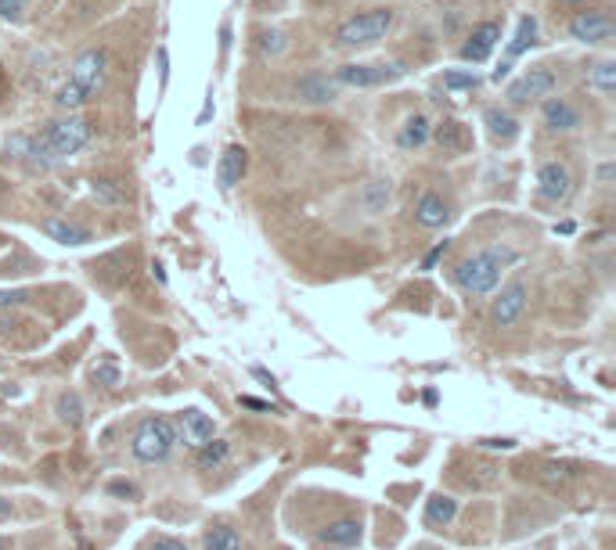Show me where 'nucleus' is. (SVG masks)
Here are the masks:
<instances>
[{
  "label": "nucleus",
  "instance_id": "f257e3e1",
  "mask_svg": "<svg viewBox=\"0 0 616 550\" xmlns=\"http://www.w3.org/2000/svg\"><path fill=\"white\" fill-rule=\"evenodd\" d=\"M91 123L79 119V116H65V119H54L47 123L37 137L26 141V158H33L40 169L51 166V162H62V158H72L76 151H83L91 144Z\"/></svg>",
  "mask_w": 616,
  "mask_h": 550
},
{
  "label": "nucleus",
  "instance_id": "f03ea898",
  "mask_svg": "<svg viewBox=\"0 0 616 550\" xmlns=\"http://www.w3.org/2000/svg\"><path fill=\"white\" fill-rule=\"evenodd\" d=\"M105 72H109V54L102 47H91L83 51L76 61H72V72H69V83L58 90L54 105L65 109V112H76L91 101L98 90L105 86Z\"/></svg>",
  "mask_w": 616,
  "mask_h": 550
},
{
  "label": "nucleus",
  "instance_id": "7ed1b4c3",
  "mask_svg": "<svg viewBox=\"0 0 616 550\" xmlns=\"http://www.w3.org/2000/svg\"><path fill=\"white\" fill-rule=\"evenodd\" d=\"M515 259H519V252H512L508 245H490L455 266V285L469 295H490L501 281V270L512 266Z\"/></svg>",
  "mask_w": 616,
  "mask_h": 550
},
{
  "label": "nucleus",
  "instance_id": "20e7f679",
  "mask_svg": "<svg viewBox=\"0 0 616 550\" xmlns=\"http://www.w3.org/2000/svg\"><path fill=\"white\" fill-rule=\"evenodd\" d=\"M177 446V428H173L169 417H144L137 428H134V439H130V453L137 457L141 465H159L173 453Z\"/></svg>",
  "mask_w": 616,
  "mask_h": 550
},
{
  "label": "nucleus",
  "instance_id": "39448f33",
  "mask_svg": "<svg viewBox=\"0 0 616 550\" xmlns=\"http://www.w3.org/2000/svg\"><path fill=\"white\" fill-rule=\"evenodd\" d=\"M393 8H372V12H361L354 19H346L339 29H335V44L339 47H368V44H379L390 29H393Z\"/></svg>",
  "mask_w": 616,
  "mask_h": 550
},
{
  "label": "nucleus",
  "instance_id": "423d86ee",
  "mask_svg": "<svg viewBox=\"0 0 616 550\" xmlns=\"http://www.w3.org/2000/svg\"><path fill=\"white\" fill-rule=\"evenodd\" d=\"M555 86H559V76L548 69V65H538L530 72H522L515 83H508V101L512 105H530V101H545L555 94Z\"/></svg>",
  "mask_w": 616,
  "mask_h": 550
},
{
  "label": "nucleus",
  "instance_id": "0eeeda50",
  "mask_svg": "<svg viewBox=\"0 0 616 550\" xmlns=\"http://www.w3.org/2000/svg\"><path fill=\"white\" fill-rule=\"evenodd\" d=\"M407 69L400 61H379V65H342L335 69V83L342 86H382V83H393L400 79Z\"/></svg>",
  "mask_w": 616,
  "mask_h": 550
},
{
  "label": "nucleus",
  "instance_id": "6e6552de",
  "mask_svg": "<svg viewBox=\"0 0 616 550\" xmlns=\"http://www.w3.org/2000/svg\"><path fill=\"white\" fill-rule=\"evenodd\" d=\"M566 29H570V36L580 40V44H609L612 33H616V22H612L605 12H598V8H584V12H577V15L570 19Z\"/></svg>",
  "mask_w": 616,
  "mask_h": 550
},
{
  "label": "nucleus",
  "instance_id": "1a4fd4ad",
  "mask_svg": "<svg viewBox=\"0 0 616 550\" xmlns=\"http://www.w3.org/2000/svg\"><path fill=\"white\" fill-rule=\"evenodd\" d=\"M570 183L573 180H570V169L563 162H545L538 169V195L545 202H563L570 195Z\"/></svg>",
  "mask_w": 616,
  "mask_h": 550
},
{
  "label": "nucleus",
  "instance_id": "9d476101",
  "mask_svg": "<svg viewBox=\"0 0 616 550\" xmlns=\"http://www.w3.org/2000/svg\"><path fill=\"white\" fill-rule=\"evenodd\" d=\"M497 40H501V22H483V26H476L472 36L462 44V61H472V65L487 61L490 51L497 47Z\"/></svg>",
  "mask_w": 616,
  "mask_h": 550
},
{
  "label": "nucleus",
  "instance_id": "9b49d317",
  "mask_svg": "<svg viewBox=\"0 0 616 550\" xmlns=\"http://www.w3.org/2000/svg\"><path fill=\"white\" fill-rule=\"evenodd\" d=\"M245 169H249V151L242 144H227L224 155H220V162H217V183H220V191H231L234 183H242Z\"/></svg>",
  "mask_w": 616,
  "mask_h": 550
},
{
  "label": "nucleus",
  "instance_id": "f8f14e48",
  "mask_svg": "<svg viewBox=\"0 0 616 550\" xmlns=\"http://www.w3.org/2000/svg\"><path fill=\"white\" fill-rule=\"evenodd\" d=\"M522 310H526V285L515 281V285H508V288L494 299V324H497V328H508V324H515V320L522 317Z\"/></svg>",
  "mask_w": 616,
  "mask_h": 550
},
{
  "label": "nucleus",
  "instance_id": "ddd939ff",
  "mask_svg": "<svg viewBox=\"0 0 616 550\" xmlns=\"http://www.w3.org/2000/svg\"><path fill=\"white\" fill-rule=\"evenodd\" d=\"M335 94H339V83L321 76V72H310L296 83V98L310 101V105H328V101H335Z\"/></svg>",
  "mask_w": 616,
  "mask_h": 550
},
{
  "label": "nucleus",
  "instance_id": "4468645a",
  "mask_svg": "<svg viewBox=\"0 0 616 550\" xmlns=\"http://www.w3.org/2000/svg\"><path fill=\"white\" fill-rule=\"evenodd\" d=\"M415 220L425 231H439V227H448V220H451V206L439 198L436 191H425L418 198V206H415Z\"/></svg>",
  "mask_w": 616,
  "mask_h": 550
},
{
  "label": "nucleus",
  "instance_id": "2eb2a0df",
  "mask_svg": "<svg viewBox=\"0 0 616 550\" xmlns=\"http://www.w3.org/2000/svg\"><path fill=\"white\" fill-rule=\"evenodd\" d=\"M541 116H545V126H548V130H559V133H570V130L580 126V112H577L566 98H555V94L545 98Z\"/></svg>",
  "mask_w": 616,
  "mask_h": 550
},
{
  "label": "nucleus",
  "instance_id": "dca6fc26",
  "mask_svg": "<svg viewBox=\"0 0 616 550\" xmlns=\"http://www.w3.org/2000/svg\"><path fill=\"white\" fill-rule=\"evenodd\" d=\"M177 439H181L185 446L199 449L202 442H209V439H213V417H209V414H202V410H185V414H181Z\"/></svg>",
  "mask_w": 616,
  "mask_h": 550
},
{
  "label": "nucleus",
  "instance_id": "f3484780",
  "mask_svg": "<svg viewBox=\"0 0 616 550\" xmlns=\"http://www.w3.org/2000/svg\"><path fill=\"white\" fill-rule=\"evenodd\" d=\"M40 227H44V234H47L51 241H58V245H91V241H94V234L86 231V227H76V223L58 220V216H47Z\"/></svg>",
  "mask_w": 616,
  "mask_h": 550
},
{
  "label": "nucleus",
  "instance_id": "a211bd4d",
  "mask_svg": "<svg viewBox=\"0 0 616 550\" xmlns=\"http://www.w3.org/2000/svg\"><path fill=\"white\" fill-rule=\"evenodd\" d=\"M429 137H436V144H439V151H444V155H458V151L469 148V133H465V126L458 119H444L439 126H432Z\"/></svg>",
  "mask_w": 616,
  "mask_h": 550
},
{
  "label": "nucleus",
  "instance_id": "6ab92c4d",
  "mask_svg": "<svg viewBox=\"0 0 616 550\" xmlns=\"http://www.w3.org/2000/svg\"><path fill=\"white\" fill-rule=\"evenodd\" d=\"M321 543L324 546H354L361 543V522L357 518H339L332 525L321 529Z\"/></svg>",
  "mask_w": 616,
  "mask_h": 550
},
{
  "label": "nucleus",
  "instance_id": "aec40b11",
  "mask_svg": "<svg viewBox=\"0 0 616 550\" xmlns=\"http://www.w3.org/2000/svg\"><path fill=\"white\" fill-rule=\"evenodd\" d=\"M429 133H432L429 119H425L422 112H415V116L404 119V126H400V133H397V144H400L404 151H418V148L429 141Z\"/></svg>",
  "mask_w": 616,
  "mask_h": 550
},
{
  "label": "nucleus",
  "instance_id": "412c9836",
  "mask_svg": "<svg viewBox=\"0 0 616 550\" xmlns=\"http://www.w3.org/2000/svg\"><path fill=\"white\" fill-rule=\"evenodd\" d=\"M534 44H538V19H534V15H522L519 26H515V36H512L508 47H505V58L515 61L519 54H526Z\"/></svg>",
  "mask_w": 616,
  "mask_h": 550
},
{
  "label": "nucleus",
  "instance_id": "4be33fe9",
  "mask_svg": "<svg viewBox=\"0 0 616 550\" xmlns=\"http://www.w3.org/2000/svg\"><path fill=\"white\" fill-rule=\"evenodd\" d=\"M455 514H458V500H455V497L432 493V497L425 500V525H432V529H444V525H451V522H455Z\"/></svg>",
  "mask_w": 616,
  "mask_h": 550
},
{
  "label": "nucleus",
  "instance_id": "5701e85b",
  "mask_svg": "<svg viewBox=\"0 0 616 550\" xmlns=\"http://www.w3.org/2000/svg\"><path fill=\"white\" fill-rule=\"evenodd\" d=\"M483 123H487V130H490V137H494L497 144H512V141L519 137V123H515L505 109H487V112H483Z\"/></svg>",
  "mask_w": 616,
  "mask_h": 550
},
{
  "label": "nucleus",
  "instance_id": "b1692460",
  "mask_svg": "<svg viewBox=\"0 0 616 550\" xmlns=\"http://www.w3.org/2000/svg\"><path fill=\"white\" fill-rule=\"evenodd\" d=\"M227 453H231V442H227V439H209V442L199 446L195 465H199L202 472H217V468L227 461Z\"/></svg>",
  "mask_w": 616,
  "mask_h": 550
},
{
  "label": "nucleus",
  "instance_id": "393cba45",
  "mask_svg": "<svg viewBox=\"0 0 616 550\" xmlns=\"http://www.w3.org/2000/svg\"><path fill=\"white\" fill-rule=\"evenodd\" d=\"M202 550H242V536H238V529H231V525H217V529L206 532Z\"/></svg>",
  "mask_w": 616,
  "mask_h": 550
},
{
  "label": "nucleus",
  "instance_id": "a878e982",
  "mask_svg": "<svg viewBox=\"0 0 616 550\" xmlns=\"http://www.w3.org/2000/svg\"><path fill=\"white\" fill-rule=\"evenodd\" d=\"M587 83L598 90V94H616V61H598L595 69H591V76H587Z\"/></svg>",
  "mask_w": 616,
  "mask_h": 550
},
{
  "label": "nucleus",
  "instance_id": "bb28decb",
  "mask_svg": "<svg viewBox=\"0 0 616 550\" xmlns=\"http://www.w3.org/2000/svg\"><path fill=\"white\" fill-rule=\"evenodd\" d=\"M58 417H62L69 428H79V425H83V400H79V392H62V400H58Z\"/></svg>",
  "mask_w": 616,
  "mask_h": 550
},
{
  "label": "nucleus",
  "instance_id": "cd10ccee",
  "mask_svg": "<svg viewBox=\"0 0 616 550\" xmlns=\"http://www.w3.org/2000/svg\"><path fill=\"white\" fill-rule=\"evenodd\" d=\"M94 198H98V202H109V206H123V202H127V191L119 188L116 180L98 176V180H94Z\"/></svg>",
  "mask_w": 616,
  "mask_h": 550
},
{
  "label": "nucleus",
  "instance_id": "c85d7f7f",
  "mask_svg": "<svg viewBox=\"0 0 616 550\" xmlns=\"http://www.w3.org/2000/svg\"><path fill=\"white\" fill-rule=\"evenodd\" d=\"M386 202H390V180H372V183H368V191H365V206H368V213H379Z\"/></svg>",
  "mask_w": 616,
  "mask_h": 550
},
{
  "label": "nucleus",
  "instance_id": "c756f323",
  "mask_svg": "<svg viewBox=\"0 0 616 550\" xmlns=\"http://www.w3.org/2000/svg\"><path fill=\"white\" fill-rule=\"evenodd\" d=\"M444 86H448V90H476V86H480V76H476V72L455 69V72H444Z\"/></svg>",
  "mask_w": 616,
  "mask_h": 550
},
{
  "label": "nucleus",
  "instance_id": "7c9ffc66",
  "mask_svg": "<svg viewBox=\"0 0 616 550\" xmlns=\"http://www.w3.org/2000/svg\"><path fill=\"white\" fill-rule=\"evenodd\" d=\"M94 382L105 385V389H116V385L123 382V375H119L116 363H102V367H94Z\"/></svg>",
  "mask_w": 616,
  "mask_h": 550
},
{
  "label": "nucleus",
  "instance_id": "2f4dec72",
  "mask_svg": "<svg viewBox=\"0 0 616 550\" xmlns=\"http://www.w3.org/2000/svg\"><path fill=\"white\" fill-rule=\"evenodd\" d=\"M259 51H263V54H282V51H285V36H282L278 29L259 33Z\"/></svg>",
  "mask_w": 616,
  "mask_h": 550
},
{
  "label": "nucleus",
  "instance_id": "473e14b6",
  "mask_svg": "<svg viewBox=\"0 0 616 550\" xmlns=\"http://www.w3.org/2000/svg\"><path fill=\"white\" fill-rule=\"evenodd\" d=\"M448 245H451V241H439V245H432V248L425 252V259H422V270H436V263H439V259H444Z\"/></svg>",
  "mask_w": 616,
  "mask_h": 550
},
{
  "label": "nucleus",
  "instance_id": "72a5a7b5",
  "mask_svg": "<svg viewBox=\"0 0 616 550\" xmlns=\"http://www.w3.org/2000/svg\"><path fill=\"white\" fill-rule=\"evenodd\" d=\"M148 550H188L181 539H173V536H155L152 543H148Z\"/></svg>",
  "mask_w": 616,
  "mask_h": 550
},
{
  "label": "nucleus",
  "instance_id": "f704fd0d",
  "mask_svg": "<svg viewBox=\"0 0 616 550\" xmlns=\"http://www.w3.org/2000/svg\"><path fill=\"white\" fill-rule=\"evenodd\" d=\"M109 493H112V497L134 500V497H137V486H134V482H109Z\"/></svg>",
  "mask_w": 616,
  "mask_h": 550
},
{
  "label": "nucleus",
  "instance_id": "c9c22d12",
  "mask_svg": "<svg viewBox=\"0 0 616 550\" xmlns=\"http://www.w3.org/2000/svg\"><path fill=\"white\" fill-rule=\"evenodd\" d=\"M22 0H0V19H19Z\"/></svg>",
  "mask_w": 616,
  "mask_h": 550
},
{
  "label": "nucleus",
  "instance_id": "e433bc0d",
  "mask_svg": "<svg viewBox=\"0 0 616 550\" xmlns=\"http://www.w3.org/2000/svg\"><path fill=\"white\" fill-rule=\"evenodd\" d=\"M242 407H249V410H263V414H275V403H263V400H252V396H242Z\"/></svg>",
  "mask_w": 616,
  "mask_h": 550
},
{
  "label": "nucleus",
  "instance_id": "4c0bfd02",
  "mask_svg": "<svg viewBox=\"0 0 616 550\" xmlns=\"http://www.w3.org/2000/svg\"><path fill=\"white\" fill-rule=\"evenodd\" d=\"M29 292H0V306H15V303H26Z\"/></svg>",
  "mask_w": 616,
  "mask_h": 550
},
{
  "label": "nucleus",
  "instance_id": "58836bf2",
  "mask_svg": "<svg viewBox=\"0 0 616 550\" xmlns=\"http://www.w3.org/2000/svg\"><path fill=\"white\" fill-rule=\"evenodd\" d=\"M159 76H162V83L169 79V54H166V47H159Z\"/></svg>",
  "mask_w": 616,
  "mask_h": 550
},
{
  "label": "nucleus",
  "instance_id": "ea45409f",
  "mask_svg": "<svg viewBox=\"0 0 616 550\" xmlns=\"http://www.w3.org/2000/svg\"><path fill=\"white\" fill-rule=\"evenodd\" d=\"M483 446H487V449H515L512 439H483Z\"/></svg>",
  "mask_w": 616,
  "mask_h": 550
},
{
  "label": "nucleus",
  "instance_id": "a19ab883",
  "mask_svg": "<svg viewBox=\"0 0 616 550\" xmlns=\"http://www.w3.org/2000/svg\"><path fill=\"white\" fill-rule=\"evenodd\" d=\"M508 72H512V61H508V58H505V61H501V65H497V69H494V76H490V79H494V83H501V79H505V76H508Z\"/></svg>",
  "mask_w": 616,
  "mask_h": 550
},
{
  "label": "nucleus",
  "instance_id": "79ce46f5",
  "mask_svg": "<svg viewBox=\"0 0 616 550\" xmlns=\"http://www.w3.org/2000/svg\"><path fill=\"white\" fill-rule=\"evenodd\" d=\"M612 180V162H605L602 169H598V183H609Z\"/></svg>",
  "mask_w": 616,
  "mask_h": 550
},
{
  "label": "nucleus",
  "instance_id": "37998d69",
  "mask_svg": "<svg viewBox=\"0 0 616 550\" xmlns=\"http://www.w3.org/2000/svg\"><path fill=\"white\" fill-rule=\"evenodd\" d=\"M4 518H12V500L0 497V522H4Z\"/></svg>",
  "mask_w": 616,
  "mask_h": 550
},
{
  "label": "nucleus",
  "instance_id": "c03bdc74",
  "mask_svg": "<svg viewBox=\"0 0 616 550\" xmlns=\"http://www.w3.org/2000/svg\"><path fill=\"white\" fill-rule=\"evenodd\" d=\"M0 550H12V543H8V539H0Z\"/></svg>",
  "mask_w": 616,
  "mask_h": 550
},
{
  "label": "nucleus",
  "instance_id": "a18cd8bd",
  "mask_svg": "<svg viewBox=\"0 0 616 550\" xmlns=\"http://www.w3.org/2000/svg\"><path fill=\"white\" fill-rule=\"evenodd\" d=\"M4 245H8V238H4V234H0V248H4Z\"/></svg>",
  "mask_w": 616,
  "mask_h": 550
}]
</instances>
